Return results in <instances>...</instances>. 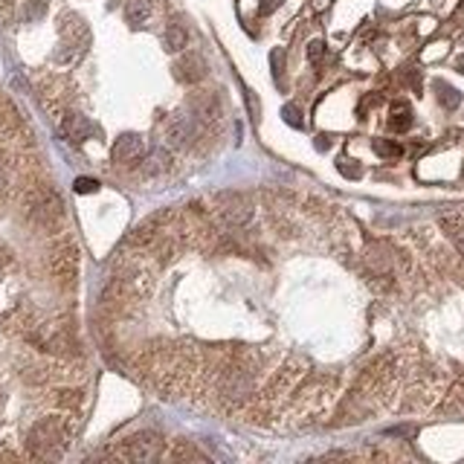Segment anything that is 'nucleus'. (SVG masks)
Segmentation results:
<instances>
[{"label": "nucleus", "mask_w": 464, "mask_h": 464, "mask_svg": "<svg viewBox=\"0 0 464 464\" xmlns=\"http://www.w3.org/2000/svg\"><path fill=\"white\" fill-rule=\"evenodd\" d=\"M67 438H70V424L58 415H50V418H41L38 424L29 430V438H26V447H29V458H41V461H50V458H58L67 447Z\"/></svg>", "instance_id": "obj_1"}, {"label": "nucleus", "mask_w": 464, "mask_h": 464, "mask_svg": "<svg viewBox=\"0 0 464 464\" xmlns=\"http://www.w3.org/2000/svg\"><path fill=\"white\" fill-rule=\"evenodd\" d=\"M26 215H29V221L35 227L53 230L64 218V200L53 189H47V186H35L26 195Z\"/></svg>", "instance_id": "obj_2"}, {"label": "nucleus", "mask_w": 464, "mask_h": 464, "mask_svg": "<svg viewBox=\"0 0 464 464\" xmlns=\"http://www.w3.org/2000/svg\"><path fill=\"white\" fill-rule=\"evenodd\" d=\"M47 270L58 284H73L78 276V247L76 244H58L47 256Z\"/></svg>", "instance_id": "obj_3"}, {"label": "nucleus", "mask_w": 464, "mask_h": 464, "mask_svg": "<svg viewBox=\"0 0 464 464\" xmlns=\"http://www.w3.org/2000/svg\"><path fill=\"white\" fill-rule=\"evenodd\" d=\"M116 455L125 461H151L160 455V435L157 433H137L119 447Z\"/></svg>", "instance_id": "obj_4"}, {"label": "nucleus", "mask_w": 464, "mask_h": 464, "mask_svg": "<svg viewBox=\"0 0 464 464\" xmlns=\"http://www.w3.org/2000/svg\"><path fill=\"white\" fill-rule=\"evenodd\" d=\"M215 212H218V218H224L230 227H241V224L249 221L252 209H249V203H247L241 195L224 192V195L215 197Z\"/></svg>", "instance_id": "obj_5"}, {"label": "nucleus", "mask_w": 464, "mask_h": 464, "mask_svg": "<svg viewBox=\"0 0 464 464\" xmlns=\"http://www.w3.org/2000/svg\"><path fill=\"white\" fill-rule=\"evenodd\" d=\"M197 137V119L189 113H175L165 122V140L172 148H189Z\"/></svg>", "instance_id": "obj_6"}, {"label": "nucleus", "mask_w": 464, "mask_h": 464, "mask_svg": "<svg viewBox=\"0 0 464 464\" xmlns=\"http://www.w3.org/2000/svg\"><path fill=\"white\" fill-rule=\"evenodd\" d=\"M143 154H145V143H143L140 134H122V137L113 143V148H110L113 163H116V165H125V168L137 165V163L143 160Z\"/></svg>", "instance_id": "obj_7"}, {"label": "nucleus", "mask_w": 464, "mask_h": 464, "mask_svg": "<svg viewBox=\"0 0 464 464\" xmlns=\"http://www.w3.org/2000/svg\"><path fill=\"white\" fill-rule=\"evenodd\" d=\"M189 110L197 122H218L221 116V102L215 93H209V91H197L189 96Z\"/></svg>", "instance_id": "obj_8"}, {"label": "nucleus", "mask_w": 464, "mask_h": 464, "mask_svg": "<svg viewBox=\"0 0 464 464\" xmlns=\"http://www.w3.org/2000/svg\"><path fill=\"white\" fill-rule=\"evenodd\" d=\"M91 131H93V125H91L88 116H81V113H76V110H67V113L61 116V134H64L70 143H84V140L91 137Z\"/></svg>", "instance_id": "obj_9"}, {"label": "nucleus", "mask_w": 464, "mask_h": 464, "mask_svg": "<svg viewBox=\"0 0 464 464\" xmlns=\"http://www.w3.org/2000/svg\"><path fill=\"white\" fill-rule=\"evenodd\" d=\"M203 76H206V61L197 53H189L175 64V78L183 84H197Z\"/></svg>", "instance_id": "obj_10"}, {"label": "nucleus", "mask_w": 464, "mask_h": 464, "mask_svg": "<svg viewBox=\"0 0 464 464\" xmlns=\"http://www.w3.org/2000/svg\"><path fill=\"white\" fill-rule=\"evenodd\" d=\"M61 35L67 38V47H76L78 53L84 50V44H88V26H84V21L81 18H76V15H67L64 18V24H61Z\"/></svg>", "instance_id": "obj_11"}, {"label": "nucleus", "mask_w": 464, "mask_h": 464, "mask_svg": "<svg viewBox=\"0 0 464 464\" xmlns=\"http://www.w3.org/2000/svg\"><path fill=\"white\" fill-rule=\"evenodd\" d=\"M154 15V6H151V0H128V6H125V21H128L134 29L145 26Z\"/></svg>", "instance_id": "obj_12"}, {"label": "nucleus", "mask_w": 464, "mask_h": 464, "mask_svg": "<svg viewBox=\"0 0 464 464\" xmlns=\"http://www.w3.org/2000/svg\"><path fill=\"white\" fill-rule=\"evenodd\" d=\"M186 47H189V29L180 21L168 24L165 26V50L168 53H183Z\"/></svg>", "instance_id": "obj_13"}, {"label": "nucleus", "mask_w": 464, "mask_h": 464, "mask_svg": "<svg viewBox=\"0 0 464 464\" xmlns=\"http://www.w3.org/2000/svg\"><path fill=\"white\" fill-rule=\"evenodd\" d=\"M21 377H24L26 383H32V386H44L50 377H53V366L50 363H24Z\"/></svg>", "instance_id": "obj_14"}, {"label": "nucleus", "mask_w": 464, "mask_h": 464, "mask_svg": "<svg viewBox=\"0 0 464 464\" xmlns=\"http://www.w3.org/2000/svg\"><path fill=\"white\" fill-rule=\"evenodd\" d=\"M409 125H412V108L406 102H395L389 110V128L403 134V131H409Z\"/></svg>", "instance_id": "obj_15"}, {"label": "nucleus", "mask_w": 464, "mask_h": 464, "mask_svg": "<svg viewBox=\"0 0 464 464\" xmlns=\"http://www.w3.org/2000/svg\"><path fill=\"white\" fill-rule=\"evenodd\" d=\"M53 401H56V406H61V409H78V406H81V401H84V392H81V389L67 386V389H58Z\"/></svg>", "instance_id": "obj_16"}, {"label": "nucleus", "mask_w": 464, "mask_h": 464, "mask_svg": "<svg viewBox=\"0 0 464 464\" xmlns=\"http://www.w3.org/2000/svg\"><path fill=\"white\" fill-rule=\"evenodd\" d=\"M435 91H438V102L444 105V108H458L461 105V93L453 88V84H447V81H435Z\"/></svg>", "instance_id": "obj_17"}, {"label": "nucleus", "mask_w": 464, "mask_h": 464, "mask_svg": "<svg viewBox=\"0 0 464 464\" xmlns=\"http://www.w3.org/2000/svg\"><path fill=\"white\" fill-rule=\"evenodd\" d=\"M168 458H172V461H192V458H197V461H200L203 455H200V453H197L192 444H186V441H177L172 450H168Z\"/></svg>", "instance_id": "obj_18"}, {"label": "nucleus", "mask_w": 464, "mask_h": 464, "mask_svg": "<svg viewBox=\"0 0 464 464\" xmlns=\"http://www.w3.org/2000/svg\"><path fill=\"white\" fill-rule=\"evenodd\" d=\"M371 148H374V154H381V157H386V160H395V157L403 154L401 143H395V140H374Z\"/></svg>", "instance_id": "obj_19"}, {"label": "nucleus", "mask_w": 464, "mask_h": 464, "mask_svg": "<svg viewBox=\"0 0 464 464\" xmlns=\"http://www.w3.org/2000/svg\"><path fill=\"white\" fill-rule=\"evenodd\" d=\"M18 122H21L18 110H15L9 102H4V99H0V131H9V128H15Z\"/></svg>", "instance_id": "obj_20"}, {"label": "nucleus", "mask_w": 464, "mask_h": 464, "mask_svg": "<svg viewBox=\"0 0 464 464\" xmlns=\"http://www.w3.org/2000/svg\"><path fill=\"white\" fill-rule=\"evenodd\" d=\"M168 168V154L163 148H154V154L148 157V165H145V175H160Z\"/></svg>", "instance_id": "obj_21"}, {"label": "nucleus", "mask_w": 464, "mask_h": 464, "mask_svg": "<svg viewBox=\"0 0 464 464\" xmlns=\"http://www.w3.org/2000/svg\"><path fill=\"white\" fill-rule=\"evenodd\" d=\"M336 168H340V175H346V177H351V180H357L360 175H363V168L354 163V160H340V163H336Z\"/></svg>", "instance_id": "obj_22"}, {"label": "nucleus", "mask_w": 464, "mask_h": 464, "mask_svg": "<svg viewBox=\"0 0 464 464\" xmlns=\"http://www.w3.org/2000/svg\"><path fill=\"white\" fill-rule=\"evenodd\" d=\"M73 189H76V195H93V192H99V180H93V177H78L73 183Z\"/></svg>", "instance_id": "obj_23"}, {"label": "nucleus", "mask_w": 464, "mask_h": 464, "mask_svg": "<svg viewBox=\"0 0 464 464\" xmlns=\"http://www.w3.org/2000/svg\"><path fill=\"white\" fill-rule=\"evenodd\" d=\"M282 116H284L287 125H293V128H302V113H299L297 105H284L282 108Z\"/></svg>", "instance_id": "obj_24"}, {"label": "nucleus", "mask_w": 464, "mask_h": 464, "mask_svg": "<svg viewBox=\"0 0 464 464\" xmlns=\"http://www.w3.org/2000/svg\"><path fill=\"white\" fill-rule=\"evenodd\" d=\"M44 9H47V0H29L26 9H24V18L26 21H35V18L44 15Z\"/></svg>", "instance_id": "obj_25"}, {"label": "nucleus", "mask_w": 464, "mask_h": 464, "mask_svg": "<svg viewBox=\"0 0 464 464\" xmlns=\"http://www.w3.org/2000/svg\"><path fill=\"white\" fill-rule=\"evenodd\" d=\"M322 53H325V44H322V41H311V44H308V61H311V64H319V61H322Z\"/></svg>", "instance_id": "obj_26"}, {"label": "nucleus", "mask_w": 464, "mask_h": 464, "mask_svg": "<svg viewBox=\"0 0 464 464\" xmlns=\"http://www.w3.org/2000/svg\"><path fill=\"white\" fill-rule=\"evenodd\" d=\"M270 64H273L276 81H282V50H273V53H270Z\"/></svg>", "instance_id": "obj_27"}, {"label": "nucleus", "mask_w": 464, "mask_h": 464, "mask_svg": "<svg viewBox=\"0 0 464 464\" xmlns=\"http://www.w3.org/2000/svg\"><path fill=\"white\" fill-rule=\"evenodd\" d=\"M282 4H284V0H262V12H264V15H270V12H273V9H279Z\"/></svg>", "instance_id": "obj_28"}, {"label": "nucleus", "mask_w": 464, "mask_h": 464, "mask_svg": "<svg viewBox=\"0 0 464 464\" xmlns=\"http://www.w3.org/2000/svg\"><path fill=\"white\" fill-rule=\"evenodd\" d=\"M412 427H395V430H386V435H409Z\"/></svg>", "instance_id": "obj_29"}, {"label": "nucleus", "mask_w": 464, "mask_h": 464, "mask_svg": "<svg viewBox=\"0 0 464 464\" xmlns=\"http://www.w3.org/2000/svg\"><path fill=\"white\" fill-rule=\"evenodd\" d=\"M6 192V175H4V168H0V195Z\"/></svg>", "instance_id": "obj_30"}, {"label": "nucleus", "mask_w": 464, "mask_h": 464, "mask_svg": "<svg viewBox=\"0 0 464 464\" xmlns=\"http://www.w3.org/2000/svg\"><path fill=\"white\" fill-rule=\"evenodd\" d=\"M455 67H458V73H464V56H458V61H455Z\"/></svg>", "instance_id": "obj_31"}, {"label": "nucleus", "mask_w": 464, "mask_h": 464, "mask_svg": "<svg viewBox=\"0 0 464 464\" xmlns=\"http://www.w3.org/2000/svg\"><path fill=\"white\" fill-rule=\"evenodd\" d=\"M461 6H464V4H461Z\"/></svg>", "instance_id": "obj_32"}]
</instances>
